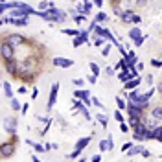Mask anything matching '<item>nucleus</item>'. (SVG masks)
Returning <instances> with one entry per match:
<instances>
[{
	"label": "nucleus",
	"instance_id": "nucleus-9",
	"mask_svg": "<svg viewBox=\"0 0 162 162\" xmlns=\"http://www.w3.org/2000/svg\"><path fill=\"white\" fill-rule=\"evenodd\" d=\"M88 142H90V138H88V136H87V138H79L78 144H76V149H79V151H81L85 146H88Z\"/></svg>",
	"mask_w": 162,
	"mask_h": 162
},
{
	"label": "nucleus",
	"instance_id": "nucleus-18",
	"mask_svg": "<svg viewBox=\"0 0 162 162\" xmlns=\"http://www.w3.org/2000/svg\"><path fill=\"white\" fill-rule=\"evenodd\" d=\"M88 66H90V70H92V74H94V76H98V74H100V66H98L96 63H90Z\"/></svg>",
	"mask_w": 162,
	"mask_h": 162
},
{
	"label": "nucleus",
	"instance_id": "nucleus-30",
	"mask_svg": "<svg viewBox=\"0 0 162 162\" xmlns=\"http://www.w3.org/2000/svg\"><path fill=\"white\" fill-rule=\"evenodd\" d=\"M81 42H83V39H81V37H79V39H74V46H79Z\"/></svg>",
	"mask_w": 162,
	"mask_h": 162
},
{
	"label": "nucleus",
	"instance_id": "nucleus-22",
	"mask_svg": "<svg viewBox=\"0 0 162 162\" xmlns=\"http://www.w3.org/2000/svg\"><path fill=\"white\" fill-rule=\"evenodd\" d=\"M98 147H100V151H105V149H109V142H105V140H101V142L98 144Z\"/></svg>",
	"mask_w": 162,
	"mask_h": 162
},
{
	"label": "nucleus",
	"instance_id": "nucleus-23",
	"mask_svg": "<svg viewBox=\"0 0 162 162\" xmlns=\"http://www.w3.org/2000/svg\"><path fill=\"white\" fill-rule=\"evenodd\" d=\"M98 122L101 125H107V116H101V114H98Z\"/></svg>",
	"mask_w": 162,
	"mask_h": 162
},
{
	"label": "nucleus",
	"instance_id": "nucleus-33",
	"mask_svg": "<svg viewBox=\"0 0 162 162\" xmlns=\"http://www.w3.org/2000/svg\"><path fill=\"white\" fill-rule=\"evenodd\" d=\"M151 63H153V64H155V66H162V61H157V59H153V61H151Z\"/></svg>",
	"mask_w": 162,
	"mask_h": 162
},
{
	"label": "nucleus",
	"instance_id": "nucleus-35",
	"mask_svg": "<svg viewBox=\"0 0 162 162\" xmlns=\"http://www.w3.org/2000/svg\"><path fill=\"white\" fill-rule=\"evenodd\" d=\"M88 81H90L92 85H94V83H98V81H96V76H90V78H88Z\"/></svg>",
	"mask_w": 162,
	"mask_h": 162
},
{
	"label": "nucleus",
	"instance_id": "nucleus-5",
	"mask_svg": "<svg viewBox=\"0 0 162 162\" xmlns=\"http://www.w3.org/2000/svg\"><path fill=\"white\" fill-rule=\"evenodd\" d=\"M11 24L15 26H26L28 24V17L22 15V17H11Z\"/></svg>",
	"mask_w": 162,
	"mask_h": 162
},
{
	"label": "nucleus",
	"instance_id": "nucleus-3",
	"mask_svg": "<svg viewBox=\"0 0 162 162\" xmlns=\"http://www.w3.org/2000/svg\"><path fill=\"white\" fill-rule=\"evenodd\" d=\"M2 55H4L6 59H13V46H11L9 42H4V44H2Z\"/></svg>",
	"mask_w": 162,
	"mask_h": 162
},
{
	"label": "nucleus",
	"instance_id": "nucleus-26",
	"mask_svg": "<svg viewBox=\"0 0 162 162\" xmlns=\"http://www.w3.org/2000/svg\"><path fill=\"white\" fill-rule=\"evenodd\" d=\"M39 8H41V11H42V9H46V8H50V2H41V4H39Z\"/></svg>",
	"mask_w": 162,
	"mask_h": 162
},
{
	"label": "nucleus",
	"instance_id": "nucleus-31",
	"mask_svg": "<svg viewBox=\"0 0 162 162\" xmlns=\"http://www.w3.org/2000/svg\"><path fill=\"white\" fill-rule=\"evenodd\" d=\"M74 85H76V87H81V85H83V79H74Z\"/></svg>",
	"mask_w": 162,
	"mask_h": 162
},
{
	"label": "nucleus",
	"instance_id": "nucleus-24",
	"mask_svg": "<svg viewBox=\"0 0 162 162\" xmlns=\"http://www.w3.org/2000/svg\"><path fill=\"white\" fill-rule=\"evenodd\" d=\"M79 111H81V112H83V116H85V118H87V120H90V114H88V111H87V109H85V107H81V109H79Z\"/></svg>",
	"mask_w": 162,
	"mask_h": 162
},
{
	"label": "nucleus",
	"instance_id": "nucleus-4",
	"mask_svg": "<svg viewBox=\"0 0 162 162\" xmlns=\"http://www.w3.org/2000/svg\"><path fill=\"white\" fill-rule=\"evenodd\" d=\"M57 90H59V83H55V85L52 87V92H50V101H48V109H52V107H54V103H55Z\"/></svg>",
	"mask_w": 162,
	"mask_h": 162
},
{
	"label": "nucleus",
	"instance_id": "nucleus-20",
	"mask_svg": "<svg viewBox=\"0 0 162 162\" xmlns=\"http://www.w3.org/2000/svg\"><path fill=\"white\" fill-rule=\"evenodd\" d=\"M66 35H72V37H76V35H81V31H78V30H63Z\"/></svg>",
	"mask_w": 162,
	"mask_h": 162
},
{
	"label": "nucleus",
	"instance_id": "nucleus-7",
	"mask_svg": "<svg viewBox=\"0 0 162 162\" xmlns=\"http://www.w3.org/2000/svg\"><path fill=\"white\" fill-rule=\"evenodd\" d=\"M11 46H13V48H15V46H18V44H22V42H24V39H22V35H18V33H15V35H9V41H8Z\"/></svg>",
	"mask_w": 162,
	"mask_h": 162
},
{
	"label": "nucleus",
	"instance_id": "nucleus-29",
	"mask_svg": "<svg viewBox=\"0 0 162 162\" xmlns=\"http://www.w3.org/2000/svg\"><path fill=\"white\" fill-rule=\"evenodd\" d=\"M94 44H96V46H101V44H103V37H100V39H96V41H94Z\"/></svg>",
	"mask_w": 162,
	"mask_h": 162
},
{
	"label": "nucleus",
	"instance_id": "nucleus-19",
	"mask_svg": "<svg viewBox=\"0 0 162 162\" xmlns=\"http://www.w3.org/2000/svg\"><path fill=\"white\" fill-rule=\"evenodd\" d=\"M129 124H131L133 127H136L138 124H140V118H138V116H129Z\"/></svg>",
	"mask_w": 162,
	"mask_h": 162
},
{
	"label": "nucleus",
	"instance_id": "nucleus-12",
	"mask_svg": "<svg viewBox=\"0 0 162 162\" xmlns=\"http://www.w3.org/2000/svg\"><path fill=\"white\" fill-rule=\"evenodd\" d=\"M138 85H140V79H138V78H133V81L129 79V81L125 83V88H134V87H138Z\"/></svg>",
	"mask_w": 162,
	"mask_h": 162
},
{
	"label": "nucleus",
	"instance_id": "nucleus-27",
	"mask_svg": "<svg viewBox=\"0 0 162 162\" xmlns=\"http://www.w3.org/2000/svg\"><path fill=\"white\" fill-rule=\"evenodd\" d=\"M79 153H81V151H79V149H76L74 153H70L68 157H70V158H78V157H79Z\"/></svg>",
	"mask_w": 162,
	"mask_h": 162
},
{
	"label": "nucleus",
	"instance_id": "nucleus-2",
	"mask_svg": "<svg viewBox=\"0 0 162 162\" xmlns=\"http://www.w3.org/2000/svg\"><path fill=\"white\" fill-rule=\"evenodd\" d=\"M13 151H15V146H13V144H2V147H0V153H2V157H4V158L11 157V155H13Z\"/></svg>",
	"mask_w": 162,
	"mask_h": 162
},
{
	"label": "nucleus",
	"instance_id": "nucleus-8",
	"mask_svg": "<svg viewBox=\"0 0 162 162\" xmlns=\"http://www.w3.org/2000/svg\"><path fill=\"white\" fill-rule=\"evenodd\" d=\"M74 96H76V98L85 100V103L88 105V96H90V92H88V90H76V92H74Z\"/></svg>",
	"mask_w": 162,
	"mask_h": 162
},
{
	"label": "nucleus",
	"instance_id": "nucleus-41",
	"mask_svg": "<svg viewBox=\"0 0 162 162\" xmlns=\"http://www.w3.org/2000/svg\"><path fill=\"white\" fill-rule=\"evenodd\" d=\"M100 160H101V157H100V155H96L94 158H92V162H100Z\"/></svg>",
	"mask_w": 162,
	"mask_h": 162
},
{
	"label": "nucleus",
	"instance_id": "nucleus-37",
	"mask_svg": "<svg viewBox=\"0 0 162 162\" xmlns=\"http://www.w3.org/2000/svg\"><path fill=\"white\" fill-rule=\"evenodd\" d=\"M114 118H116L118 122H122V114H120V112H116V114H114Z\"/></svg>",
	"mask_w": 162,
	"mask_h": 162
},
{
	"label": "nucleus",
	"instance_id": "nucleus-34",
	"mask_svg": "<svg viewBox=\"0 0 162 162\" xmlns=\"http://www.w3.org/2000/svg\"><path fill=\"white\" fill-rule=\"evenodd\" d=\"M33 147H35V151H39V153H41V151H42V146H41V144H35V146H33Z\"/></svg>",
	"mask_w": 162,
	"mask_h": 162
},
{
	"label": "nucleus",
	"instance_id": "nucleus-38",
	"mask_svg": "<svg viewBox=\"0 0 162 162\" xmlns=\"http://www.w3.org/2000/svg\"><path fill=\"white\" fill-rule=\"evenodd\" d=\"M120 129H122V131H124V133H127V131H129V127H127V125H125V124H122V127H120Z\"/></svg>",
	"mask_w": 162,
	"mask_h": 162
},
{
	"label": "nucleus",
	"instance_id": "nucleus-32",
	"mask_svg": "<svg viewBox=\"0 0 162 162\" xmlns=\"http://www.w3.org/2000/svg\"><path fill=\"white\" fill-rule=\"evenodd\" d=\"M142 157H144V158H147V157H151V153H149L147 149H144V151H142Z\"/></svg>",
	"mask_w": 162,
	"mask_h": 162
},
{
	"label": "nucleus",
	"instance_id": "nucleus-39",
	"mask_svg": "<svg viewBox=\"0 0 162 162\" xmlns=\"http://www.w3.org/2000/svg\"><path fill=\"white\" fill-rule=\"evenodd\" d=\"M28 109H30V105L26 103V105H22V112H28Z\"/></svg>",
	"mask_w": 162,
	"mask_h": 162
},
{
	"label": "nucleus",
	"instance_id": "nucleus-28",
	"mask_svg": "<svg viewBox=\"0 0 162 162\" xmlns=\"http://www.w3.org/2000/svg\"><path fill=\"white\" fill-rule=\"evenodd\" d=\"M133 24H140V17H138V15L133 17Z\"/></svg>",
	"mask_w": 162,
	"mask_h": 162
},
{
	"label": "nucleus",
	"instance_id": "nucleus-14",
	"mask_svg": "<svg viewBox=\"0 0 162 162\" xmlns=\"http://www.w3.org/2000/svg\"><path fill=\"white\" fill-rule=\"evenodd\" d=\"M90 9H92V4L90 2H85V4L79 6V13H88Z\"/></svg>",
	"mask_w": 162,
	"mask_h": 162
},
{
	"label": "nucleus",
	"instance_id": "nucleus-16",
	"mask_svg": "<svg viewBox=\"0 0 162 162\" xmlns=\"http://www.w3.org/2000/svg\"><path fill=\"white\" fill-rule=\"evenodd\" d=\"M142 151H144V147H142V146H134V147H131V149H129V153H127V155H129V157H133V155L142 153Z\"/></svg>",
	"mask_w": 162,
	"mask_h": 162
},
{
	"label": "nucleus",
	"instance_id": "nucleus-10",
	"mask_svg": "<svg viewBox=\"0 0 162 162\" xmlns=\"http://www.w3.org/2000/svg\"><path fill=\"white\" fill-rule=\"evenodd\" d=\"M129 37H131L133 41H138V39H140V37H142V31H140V30H138V28H133V30L129 31Z\"/></svg>",
	"mask_w": 162,
	"mask_h": 162
},
{
	"label": "nucleus",
	"instance_id": "nucleus-15",
	"mask_svg": "<svg viewBox=\"0 0 162 162\" xmlns=\"http://www.w3.org/2000/svg\"><path fill=\"white\" fill-rule=\"evenodd\" d=\"M4 92H6L8 98H13V90H11V85L8 81H4Z\"/></svg>",
	"mask_w": 162,
	"mask_h": 162
},
{
	"label": "nucleus",
	"instance_id": "nucleus-13",
	"mask_svg": "<svg viewBox=\"0 0 162 162\" xmlns=\"http://www.w3.org/2000/svg\"><path fill=\"white\" fill-rule=\"evenodd\" d=\"M133 17H134V15H133V13H131V11L127 9V11H124V15H122V20L125 22V24H129V22L133 20Z\"/></svg>",
	"mask_w": 162,
	"mask_h": 162
},
{
	"label": "nucleus",
	"instance_id": "nucleus-11",
	"mask_svg": "<svg viewBox=\"0 0 162 162\" xmlns=\"http://www.w3.org/2000/svg\"><path fill=\"white\" fill-rule=\"evenodd\" d=\"M153 138H157L158 142H162V125H158V127L153 129Z\"/></svg>",
	"mask_w": 162,
	"mask_h": 162
},
{
	"label": "nucleus",
	"instance_id": "nucleus-36",
	"mask_svg": "<svg viewBox=\"0 0 162 162\" xmlns=\"http://www.w3.org/2000/svg\"><path fill=\"white\" fill-rule=\"evenodd\" d=\"M134 42H136V46H140V44H142V42H144V35H142V37H140V39H138V41H134Z\"/></svg>",
	"mask_w": 162,
	"mask_h": 162
},
{
	"label": "nucleus",
	"instance_id": "nucleus-17",
	"mask_svg": "<svg viewBox=\"0 0 162 162\" xmlns=\"http://www.w3.org/2000/svg\"><path fill=\"white\" fill-rule=\"evenodd\" d=\"M153 118H157V120L160 118V120H162V107H160V105L153 109Z\"/></svg>",
	"mask_w": 162,
	"mask_h": 162
},
{
	"label": "nucleus",
	"instance_id": "nucleus-25",
	"mask_svg": "<svg viewBox=\"0 0 162 162\" xmlns=\"http://www.w3.org/2000/svg\"><path fill=\"white\" fill-rule=\"evenodd\" d=\"M11 107H13L15 111H17V109H20V105H18V101H17V100H13V98H11Z\"/></svg>",
	"mask_w": 162,
	"mask_h": 162
},
{
	"label": "nucleus",
	"instance_id": "nucleus-40",
	"mask_svg": "<svg viewBox=\"0 0 162 162\" xmlns=\"http://www.w3.org/2000/svg\"><path fill=\"white\" fill-rule=\"evenodd\" d=\"M146 2H147V0H136V4H138V6H144Z\"/></svg>",
	"mask_w": 162,
	"mask_h": 162
},
{
	"label": "nucleus",
	"instance_id": "nucleus-21",
	"mask_svg": "<svg viewBox=\"0 0 162 162\" xmlns=\"http://www.w3.org/2000/svg\"><path fill=\"white\" fill-rule=\"evenodd\" d=\"M101 20H107V15H105L103 11H100V13L96 15V22H101Z\"/></svg>",
	"mask_w": 162,
	"mask_h": 162
},
{
	"label": "nucleus",
	"instance_id": "nucleus-1",
	"mask_svg": "<svg viewBox=\"0 0 162 162\" xmlns=\"http://www.w3.org/2000/svg\"><path fill=\"white\" fill-rule=\"evenodd\" d=\"M54 64H55V66H61V68H70V66H74V61L63 59V57H55V59H54Z\"/></svg>",
	"mask_w": 162,
	"mask_h": 162
},
{
	"label": "nucleus",
	"instance_id": "nucleus-42",
	"mask_svg": "<svg viewBox=\"0 0 162 162\" xmlns=\"http://www.w3.org/2000/svg\"><path fill=\"white\" fill-rule=\"evenodd\" d=\"M78 162H83V160H78Z\"/></svg>",
	"mask_w": 162,
	"mask_h": 162
},
{
	"label": "nucleus",
	"instance_id": "nucleus-6",
	"mask_svg": "<svg viewBox=\"0 0 162 162\" xmlns=\"http://www.w3.org/2000/svg\"><path fill=\"white\" fill-rule=\"evenodd\" d=\"M4 125H6V131L15 133V129H17V120H15V118H6V120H4Z\"/></svg>",
	"mask_w": 162,
	"mask_h": 162
}]
</instances>
